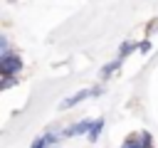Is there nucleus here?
I'll return each instance as SVG.
<instances>
[{
  "label": "nucleus",
  "instance_id": "0eeeda50",
  "mask_svg": "<svg viewBox=\"0 0 158 148\" xmlns=\"http://www.w3.org/2000/svg\"><path fill=\"white\" fill-rule=\"evenodd\" d=\"M133 49H136V42H126V44L121 47V52H118V59L123 62V59H126V57H128V54H131Z\"/></svg>",
  "mask_w": 158,
  "mask_h": 148
},
{
  "label": "nucleus",
  "instance_id": "423d86ee",
  "mask_svg": "<svg viewBox=\"0 0 158 148\" xmlns=\"http://www.w3.org/2000/svg\"><path fill=\"white\" fill-rule=\"evenodd\" d=\"M101 128H104V118H96V121H94V126H91V131H89V138H91V141H96V138H99V133H101Z\"/></svg>",
  "mask_w": 158,
  "mask_h": 148
},
{
  "label": "nucleus",
  "instance_id": "39448f33",
  "mask_svg": "<svg viewBox=\"0 0 158 148\" xmlns=\"http://www.w3.org/2000/svg\"><path fill=\"white\" fill-rule=\"evenodd\" d=\"M57 141V136H52V133H47V136H42V138H37L35 143H32V148H49L52 143Z\"/></svg>",
  "mask_w": 158,
  "mask_h": 148
},
{
  "label": "nucleus",
  "instance_id": "1a4fd4ad",
  "mask_svg": "<svg viewBox=\"0 0 158 148\" xmlns=\"http://www.w3.org/2000/svg\"><path fill=\"white\" fill-rule=\"evenodd\" d=\"M12 84H15V76H2V84H0V86H2V89H10Z\"/></svg>",
  "mask_w": 158,
  "mask_h": 148
},
{
  "label": "nucleus",
  "instance_id": "7ed1b4c3",
  "mask_svg": "<svg viewBox=\"0 0 158 148\" xmlns=\"http://www.w3.org/2000/svg\"><path fill=\"white\" fill-rule=\"evenodd\" d=\"M121 148H151V136L148 133H141V136H133L128 138Z\"/></svg>",
  "mask_w": 158,
  "mask_h": 148
},
{
  "label": "nucleus",
  "instance_id": "20e7f679",
  "mask_svg": "<svg viewBox=\"0 0 158 148\" xmlns=\"http://www.w3.org/2000/svg\"><path fill=\"white\" fill-rule=\"evenodd\" d=\"M91 126H94V121H79V123H74V126H69L62 136H77V133H89L91 131Z\"/></svg>",
  "mask_w": 158,
  "mask_h": 148
},
{
  "label": "nucleus",
  "instance_id": "f03ea898",
  "mask_svg": "<svg viewBox=\"0 0 158 148\" xmlns=\"http://www.w3.org/2000/svg\"><path fill=\"white\" fill-rule=\"evenodd\" d=\"M96 94H101V89H86V91H79V94H74V96L64 99V101H62V109H69V106H74V104H79V101H84L86 96H96Z\"/></svg>",
  "mask_w": 158,
  "mask_h": 148
},
{
  "label": "nucleus",
  "instance_id": "6e6552de",
  "mask_svg": "<svg viewBox=\"0 0 158 148\" xmlns=\"http://www.w3.org/2000/svg\"><path fill=\"white\" fill-rule=\"evenodd\" d=\"M118 64H121V59H116V62H111L109 67H104V69H101V76H109L114 69H118Z\"/></svg>",
  "mask_w": 158,
  "mask_h": 148
},
{
  "label": "nucleus",
  "instance_id": "f257e3e1",
  "mask_svg": "<svg viewBox=\"0 0 158 148\" xmlns=\"http://www.w3.org/2000/svg\"><path fill=\"white\" fill-rule=\"evenodd\" d=\"M22 69V59H20V54H2L0 57V72H2V76H15L17 72Z\"/></svg>",
  "mask_w": 158,
  "mask_h": 148
},
{
  "label": "nucleus",
  "instance_id": "9d476101",
  "mask_svg": "<svg viewBox=\"0 0 158 148\" xmlns=\"http://www.w3.org/2000/svg\"><path fill=\"white\" fill-rule=\"evenodd\" d=\"M151 49V42H141V52H148Z\"/></svg>",
  "mask_w": 158,
  "mask_h": 148
}]
</instances>
